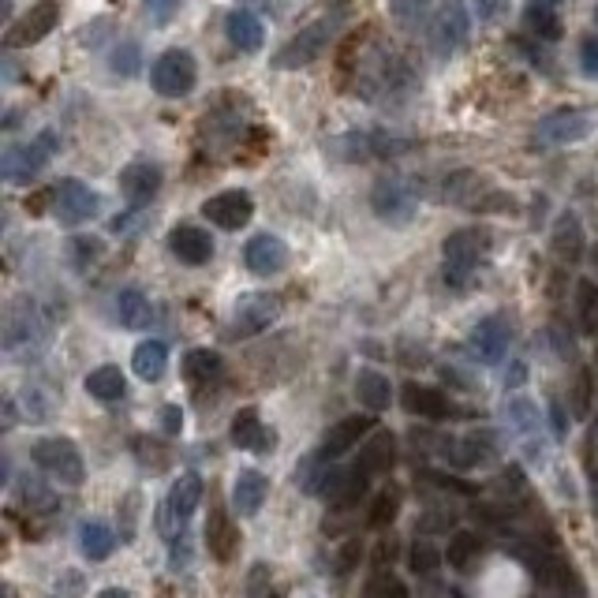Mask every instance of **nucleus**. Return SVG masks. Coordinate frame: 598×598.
Returning <instances> with one entry per match:
<instances>
[{
	"mask_svg": "<svg viewBox=\"0 0 598 598\" xmlns=\"http://www.w3.org/2000/svg\"><path fill=\"white\" fill-rule=\"evenodd\" d=\"M60 139L53 131H42V135H34L30 143H19L12 146L8 154H4V180H12V184H27L34 180L38 172L49 165V157L57 154Z\"/></svg>",
	"mask_w": 598,
	"mask_h": 598,
	"instance_id": "nucleus-1",
	"label": "nucleus"
},
{
	"mask_svg": "<svg viewBox=\"0 0 598 598\" xmlns=\"http://www.w3.org/2000/svg\"><path fill=\"white\" fill-rule=\"evenodd\" d=\"M483 251H486V232H479V228H460V232H453V236L442 243L445 281H449V285H464L471 273H475V266H479Z\"/></svg>",
	"mask_w": 598,
	"mask_h": 598,
	"instance_id": "nucleus-2",
	"label": "nucleus"
},
{
	"mask_svg": "<svg viewBox=\"0 0 598 598\" xmlns=\"http://www.w3.org/2000/svg\"><path fill=\"white\" fill-rule=\"evenodd\" d=\"M49 206H53V217H57L60 225H83L90 217L98 214V195L83 184V180H57V184L49 187Z\"/></svg>",
	"mask_w": 598,
	"mask_h": 598,
	"instance_id": "nucleus-3",
	"label": "nucleus"
},
{
	"mask_svg": "<svg viewBox=\"0 0 598 598\" xmlns=\"http://www.w3.org/2000/svg\"><path fill=\"white\" fill-rule=\"evenodd\" d=\"M30 456H34L38 468H45L64 486H79L86 479L83 456H79V449L68 438H42V442L30 449Z\"/></svg>",
	"mask_w": 598,
	"mask_h": 598,
	"instance_id": "nucleus-4",
	"label": "nucleus"
},
{
	"mask_svg": "<svg viewBox=\"0 0 598 598\" xmlns=\"http://www.w3.org/2000/svg\"><path fill=\"white\" fill-rule=\"evenodd\" d=\"M195 57L187 49H165L150 68V83L161 98H184L187 90L195 86Z\"/></svg>",
	"mask_w": 598,
	"mask_h": 598,
	"instance_id": "nucleus-5",
	"label": "nucleus"
},
{
	"mask_svg": "<svg viewBox=\"0 0 598 598\" xmlns=\"http://www.w3.org/2000/svg\"><path fill=\"white\" fill-rule=\"evenodd\" d=\"M468 8L464 0H442V8H434V19H430V45L438 57H449L460 45L468 42Z\"/></svg>",
	"mask_w": 598,
	"mask_h": 598,
	"instance_id": "nucleus-6",
	"label": "nucleus"
},
{
	"mask_svg": "<svg viewBox=\"0 0 598 598\" xmlns=\"http://www.w3.org/2000/svg\"><path fill=\"white\" fill-rule=\"evenodd\" d=\"M199 498H202L199 475H180V479L172 483L169 498H165V509H161V531H165V535L184 531V524L191 520V513L199 509Z\"/></svg>",
	"mask_w": 598,
	"mask_h": 598,
	"instance_id": "nucleus-7",
	"label": "nucleus"
},
{
	"mask_svg": "<svg viewBox=\"0 0 598 598\" xmlns=\"http://www.w3.org/2000/svg\"><path fill=\"white\" fill-rule=\"evenodd\" d=\"M527 569L535 572V580H539L546 591H554V595H580L584 591V584H580V576H576V569H572L565 557L557 554H524Z\"/></svg>",
	"mask_w": 598,
	"mask_h": 598,
	"instance_id": "nucleus-8",
	"label": "nucleus"
},
{
	"mask_svg": "<svg viewBox=\"0 0 598 598\" xmlns=\"http://www.w3.org/2000/svg\"><path fill=\"white\" fill-rule=\"evenodd\" d=\"M371 202H374V214L382 217V221H393V225H408L415 214V191L404 184V180H397V176L378 180Z\"/></svg>",
	"mask_w": 598,
	"mask_h": 598,
	"instance_id": "nucleus-9",
	"label": "nucleus"
},
{
	"mask_svg": "<svg viewBox=\"0 0 598 598\" xmlns=\"http://www.w3.org/2000/svg\"><path fill=\"white\" fill-rule=\"evenodd\" d=\"M251 214H255V202L247 191H221V195L202 202V217H210V225L225 228V232L243 228L251 221Z\"/></svg>",
	"mask_w": 598,
	"mask_h": 598,
	"instance_id": "nucleus-10",
	"label": "nucleus"
},
{
	"mask_svg": "<svg viewBox=\"0 0 598 598\" xmlns=\"http://www.w3.org/2000/svg\"><path fill=\"white\" fill-rule=\"evenodd\" d=\"M595 128V116L591 113H580V109H565V113H554L546 116L535 131V139L539 143H550V146H565V143H580L587 139Z\"/></svg>",
	"mask_w": 598,
	"mask_h": 598,
	"instance_id": "nucleus-11",
	"label": "nucleus"
},
{
	"mask_svg": "<svg viewBox=\"0 0 598 598\" xmlns=\"http://www.w3.org/2000/svg\"><path fill=\"white\" fill-rule=\"evenodd\" d=\"M57 19H60L57 4H53V0H42V4H34L23 19H15L12 27H8V34H4V42L12 45V49H23V45L42 42L45 34L57 27Z\"/></svg>",
	"mask_w": 598,
	"mask_h": 598,
	"instance_id": "nucleus-12",
	"label": "nucleus"
},
{
	"mask_svg": "<svg viewBox=\"0 0 598 598\" xmlns=\"http://www.w3.org/2000/svg\"><path fill=\"white\" fill-rule=\"evenodd\" d=\"M281 303L266 292H255V296H243L236 303V314H232V337H255L262 329H270V322L277 318Z\"/></svg>",
	"mask_w": 598,
	"mask_h": 598,
	"instance_id": "nucleus-13",
	"label": "nucleus"
},
{
	"mask_svg": "<svg viewBox=\"0 0 598 598\" xmlns=\"http://www.w3.org/2000/svg\"><path fill=\"white\" fill-rule=\"evenodd\" d=\"M400 143L385 139L378 131H348V135H337L329 139V150L341 157V161H374V157L393 154Z\"/></svg>",
	"mask_w": 598,
	"mask_h": 598,
	"instance_id": "nucleus-14",
	"label": "nucleus"
},
{
	"mask_svg": "<svg viewBox=\"0 0 598 598\" xmlns=\"http://www.w3.org/2000/svg\"><path fill=\"white\" fill-rule=\"evenodd\" d=\"M326 34H329V23H314V27L299 30L296 38L273 57V68H285V72H292V68H307V64L318 60V53L326 49Z\"/></svg>",
	"mask_w": 598,
	"mask_h": 598,
	"instance_id": "nucleus-15",
	"label": "nucleus"
},
{
	"mask_svg": "<svg viewBox=\"0 0 598 598\" xmlns=\"http://www.w3.org/2000/svg\"><path fill=\"white\" fill-rule=\"evenodd\" d=\"M169 251L184 266H206L210 258H214V240H210V232L199 225H176L169 232Z\"/></svg>",
	"mask_w": 598,
	"mask_h": 598,
	"instance_id": "nucleus-16",
	"label": "nucleus"
},
{
	"mask_svg": "<svg viewBox=\"0 0 598 598\" xmlns=\"http://www.w3.org/2000/svg\"><path fill=\"white\" fill-rule=\"evenodd\" d=\"M243 262H247V270L258 273V277H273V273H281L288 266V247L285 240L262 232V236H255V240L243 247Z\"/></svg>",
	"mask_w": 598,
	"mask_h": 598,
	"instance_id": "nucleus-17",
	"label": "nucleus"
},
{
	"mask_svg": "<svg viewBox=\"0 0 598 598\" xmlns=\"http://www.w3.org/2000/svg\"><path fill=\"white\" fill-rule=\"evenodd\" d=\"M120 191L131 206H146L161 191V169L154 161H131L128 169L120 172Z\"/></svg>",
	"mask_w": 598,
	"mask_h": 598,
	"instance_id": "nucleus-18",
	"label": "nucleus"
},
{
	"mask_svg": "<svg viewBox=\"0 0 598 598\" xmlns=\"http://www.w3.org/2000/svg\"><path fill=\"white\" fill-rule=\"evenodd\" d=\"M509 322L501 318V314H490L483 318L479 326L471 329V352L483 359V363H498L505 356V348H509Z\"/></svg>",
	"mask_w": 598,
	"mask_h": 598,
	"instance_id": "nucleus-19",
	"label": "nucleus"
},
{
	"mask_svg": "<svg viewBox=\"0 0 598 598\" xmlns=\"http://www.w3.org/2000/svg\"><path fill=\"white\" fill-rule=\"evenodd\" d=\"M228 438H232L236 449H251V453H266V449H273V430L262 427L258 408H240V412L232 415Z\"/></svg>",
	"mask_w": 598,
	"mask_h": 598,
	"instance_id": "nucleus-20",
	"label": "nucleus"
},
{
	"mask_svg": "<svg viewBox=\"0 0 598 598\" xmlns=\"http://www.w3.org/2000/svg\"><path fill=\"white\" fill-rule=\"evenodd\" d=\"M367 430H371V419H367V415H348V419H341V423L326 434V442H322L318 456H322V460H333V456L356 449L359 438H363Z\"/></svg>",
	"mask_w": 598,
	"mask_h": 598,
	"instance_id": "nucleus-21",
	"label": "nucleus"
},
{
	"mask_svg": "<svg viewBox=\"0 0 598 598\" xmlns=\"http://www.w3.org/2000/svg\"><path fill=\"white\" fill-rule=\"evenodd\" d=\"M266 494H270V483H266L262 471H240L236 483H232V509L240 516H255Z\"/></svg>",
	"mask_w": 598,
	"mask_h": 598,
	"instance_id": "nucleus-22",
	"label": "nucleus"
},
{
	"mask_svg": "<svg viewBox=\"0 0 598 598\" xmlns=\"http://www.w3.org/2000/svg\"><path fill=\"white\" fill-rule=\"evenodd\" d=\"M550 247H554V255L561 262H580L584 255V225H580V217L576 214H561L554 225V236H550Z\"/></svg>",
	"mask_w": 598,
	"mask_h": 598,
	"instance_id": "nucleus-23",
	"label": "nucleus"
},
{
	"mask_svg": "<svg viewBox=\"0 0 598 598\" xmlns=\"http://www.w3.org/2000/svg\"><path fill=\"white\" fill-rule=\"evenodd\" d=\"M206 546H210V557L214 561H232V554H236V546H240V531L232 527V520H228L221 509H214L210 513V520H206Z\"/></svg>",
	"mask_w": 598,
	"mask_h": 598,
	"instance_id": "nucleus-24",
	"label": "nucleus"
},
{
	"mask_svg": "<svg viewBox=\"0 0 598 598\" xmlns=\"http://www.w3.org/2000/svg\"><path fill=\"white\" fill-rule=\"evenodd\" d=\"M225 34H228V42L236 45L240 53H255L258 45H262V38H266L262 19H258L255 12H247V8H236V12L228 15Z\"/></svg>",
	"mask_w": 598,
	"mask_h": 598,
	"instance_id": "nucleus-25",
	"label": "nucleus"
},
{
	"mask_svg": "<svg viewBox=\"0 0 598 598\" xmlns=\"http://www.w3.org/2000/svg\"><path fill=\"white\" fill-rule=\"evenodd\" d=\"M400 400H404V408L412 415H427V419H445L449 415V400L438 389H430V385H404Z\"/></svg>",
	"mask_w": 598,
	"mask_h": 598,
	"instance_id": "nucleus-26",
	"label": "nucleus"
},
{
	"mask_svg": "<svg viewBox=\"0 0 598 598\" xmlns=\"http://www.w3.org/2000/svg\"><path fill=\"white\" fill-rule=\"evenodd\" d=\"M393 460H397V442H393V434L382 430V434L367 438L363 453H359V468L367 471V475H378V471L393 468Z\"/></svg>",
	"mask_w": 598,
	"mask_h": 598,
	"instance_id": "nucleus-27",
	"label": "nucleus"
},
{
	"mask_svg": "<svg viewBox=\"0 0 598 598\" xmlns=\"http://www.w3.org/2000/svg\"><path fill=\"white\" fill-rule=\"evenodd\" d=\"M131 367H135V374L143 382H157L165 374V367H169V348L161 341H143L135 348V356H131Z\"/></svg>",
	"mask_w": 598,
	"mask_h": 598,
	"instance_id": "nucleus-28",
	"label": "nucleus"
},
{
	"mask_svg": "<svg viewBox=\"0 0 598 598\" xmlns=\"http://www.w3.org/2000/svg\"><path fill=\"white\" fill-rule=\"evenodd\" d=\"M86 393L94 400H120L124 393H128V382H124V371L120 367H113V363H105V367H98V371H90V378H86Z\"/></svg>",
	"mask_w": 598,
	"mask_h": 598,
	"instance_id": "nucleus-29",
	"label": "nucleus"
},
{
	"mask_svg": "<svg viewBox=\"0 0 598 598\" xmlns=\"http://www.w3.org/2000/svg\"><path fill=\"white\" fill-rule=\"evenodd\" d=\"M116 318H120V326H128V329L150 326V318H154L150 299H146L139 288H124V292L116 296Z\"/></svg>",
	"mask_w": 598,
	"mask_h": 598,
	"instance_id": "nucleus-30",
	"label": "nucleus"
},
{
	"mask_svg": "<svg viewBox=\"0 0 598 598\" xmlns=\"http://www.w3.org/2000/svg\"><path fill=\"white\" fill-rule=\"evenodd\" d=\"M356 393H359V400H363V408H371V412H385V408H389V400H393V385H389V378L378 374V371H359Z\"/></svg>",
	"mask_w": 598,
	"mask_h": 598,
	"instance_id": "nucleus-31",
	"label": "nucleus"
},
{
	"mask_svg": "<svg viewBox=\"0 0 598 598\" xmlns=\"http://www.w3.org/2000/svg\"><path fill=\"white\" fill-rule=\"evenodd\" d=\"M79 546H83V554L90 557V561H105L116 546L113 527L101 524V520H86V524L79 527Z\"/></svg>",
	"mask_w": 598,
	"mask_h": 598,
	"instance_id": "nucleus-32",
	"label": "nucleus"
},
{
	"mask_svg": "<svg viewBox=\"0 0 598 598\" xmlns=\"http://www.w3.org/2000/svg\"><path fill=\"white\" fill-rule=\"evenodd\" d=\"M15 498L23 501L27 509H38V513H53L60 501L57 494L42 483V479H34V475H23L19 483H15Z\"/></svg>",
	"mask_w": 598,
	"mask_h": 598,
	"instance_id": "nucleus-33",
	"label": "nucleus"
},
{
	"mask_svg": "<svg viewBox=\"0 0 598 598\" xmlns=\"http://www.w3.org/2000/svg\"><path fill=\"white\" fill-rule=\"evenodd\" d=\"M184 371H187V378H191L195 385L210 382V378H217V374H221V356H217V352H210V348H195V352H187Z\"/></svg>",
	"mask_w": 598,
	"mask_h": 598,
	"instance_id": "nucleus-34",
	"label": "nucleus"
},
{
	"mask_svg": "<svg viewBox=\"0 0 598 598\" xmlns=\"http://www.w3.org/2000/svg\"><path fill=\"white\" fill-rule=\"evenodd\" d=\"M527 30L535 34V38H542V42H557L561 34H565V27H561V19H557L550 8H539V4H531L524 15Z\"/></svg>",
	"mask_w": 598,
	"mask_h": 598,
	"instance_id": "nucleus-35",
	"label": "nucleus"
},
{
	"mask_svg": "<svg viewBox=\"0 0 598 598\" xmlns=\"http://www.w3.org/2000/svg\"><path fill=\"white\" fill-rule=\"evenodd\" d=\"M498 456V445H494V434H468L460 449H456V460L460 464H486Z\"/></svg>",
	"mask_w": 598,
	"mask_h": 598,
	"instance_id": "nucleus-36",
	"label": "nucleus"
},
{
	"mask_svg": "<svg viewBox=\"0 0 598 598\" xmlns=\"http://www.w3.org/2000/svg\"><path fill=\"white\" fill-rule=\"evenodd\" d=\"M576 314H580V329L598 333V285L595 281H580L576 285Z\"/></svg>",
	"mask_w": 598,
	"mask_h": 598,
	"instance_id": "nucleus-37",
	"label": "nucleus"
},
{
	"mask_svg": "<svg viewBox=\"0 0 598 598\" xmlns=\"http://www.w3.org/2000/svg\"><path fill=\"white\" fill-rule=\"evenodd\" d=\"M434 0H389V15L397 19L404 30H415L430 15Z\"/></svg>",
	"mask_w": 598,
	"mask_h": 598,
	"instance_id": "nucleus-38",
	"label": "nucleus"
},
{
	"mask_svg": "<svg viewBox=\"0 0 598 598\" xmlns=\"http://www.w3.org/2000/svg\"><path fill=\"white\" fill-rule=\"evenodd\" d=\"M475 554H479V539H475L471 531H456L453 539H449V546H445V561H449L453 569H468Z\"/></svg>",
	"mask_w": 598,
	"mask_h": 598,
	"instance_id": "nucleus-39",
	"label": "nucleus"
},
{
	"mask_svg": "<svg viewBox=\"0 0 598 598\" xmlns=\"http://www.w3.org/2000/svg\"><path fill=\"white\" fill-rule=\"evenodd\" d=\"M591 393H595V378L584 367V371H576V382H572V415L576 419H584L591 412Z\"/></svg>",
	"mask_w": 598,
	"mask_h": 598,
	"instance_id": "nucleus-40",
	"label": "nucleus"
},
{
	"mask_svg": "<svg viewBox=\"0 0 598 598\" xmlns=\"http://www.w3.org/2000/svg\"><path fill=\"white\" fill-rule=\"evenodd\" d=\"M397 490H378L371 501V527H389L393 524V516H397Z\"/></svg>",
	"mask_w": 598,
	"mask_h": 598,
	"instance_id": "nucleus-41",
	"label": "nucleus"
},
{
	"mask_svg": "<svg viewBox=\"0 0 598 598\" xmlns=\"http://www.w3.org/2000/svg\"><path fill=\"white\" fill-rule=\"evenodd\" d=\"M143 8L154 27H165V23H172L180 15V0H143Z\"/></svg>",
	"mask_w": 598,
	"mask_h": 598,
	"instance_id": "nucleus-42",
	"label": "nucleus"
},
{
	"mask_svg": "<svg viewBox=\"0 0 598 598\" xmlns=\"http://www.w3.org/2000/svg\"><path fill=\"white\" fill-rule=\"evenodd\" d=\"M442 565V554L430 546V542H415L412 546V569L415 572H434Z\"/></svg>",
	"mask_w": 598,
	"mask_h": 598,
	"instance_id": "nucleus-43",
	"label": "nucleus"
},
{
	"mask_svg": "<svg viewBox=\"0 0 598 598\" xmlns=\"http://www.w3.org/2000/svg\"><path fill=\"white\" fill-rule=\"evenodd\" d=\"M367 598H412V595H408L404 580H397V576H378L371 584V591H367Z\"/></svg>",
	"mask_w": 598,
	"mask_h": 598,
	"instance_id": "nucleus-44",
	"label": "nucleus"
},
{
	"mask_svg": "<svg viewBox=\"0 0 598 598\" xmlns=\"http://www.w3.org/2000/svg\"><path fill=\"white\" fill-rule=\"evenodd\" d=\"M113 72H124V75L139 72V49H135V45H124V49H116V53H113Z\"/></svg>",
	"mask_w": 598,
	"mask_h": 598,
	"instance_id": "nucleus-45",
	"label": "nucleus"
},
{
	"mask_svg": "<svg viewBox=\"0 0 598 598\" xmlns=\"http://www.w3.org/2000/svg\"><path fill=\"white\" fill-rule=\"evenodd\" d=\"M580 64H584L587 75L598 79V38H587V42L580 45Z\"/></svg>",
	"mask_w": 598,
	"mask_h": 598,
	"instance_id": "nucleus-46",
	"label": "nucleus"
},
{
	"mask_svg": "<svg viewBox=\"0 0 598 598\" xmlns=\"http://www.w3.org/2000/svg\"><path fill=\"white\" fill-rule=\"evenodd\" d=\"M161 430H165V434H180V430H184V412H180L176 404H165V412H161Z\"/></svg>",
	"mask_w": 598,
	"mask_h": 598,
	"instance_id": "nucleus-47",
	"label": "nucleus"
},
{
	"mask_svg": "<svg viewBox=\"0 0 598 598\" xmlns=\"http://www.w3.org/2000/svg\"><path fill=\"white\" fill-rule=\"evenodd\" d=\"M509 415H513V423H520L524 430L535 427V412H531V404H527V400H513V404H509Z\"/></svg>",
	"mask_w": 598,
	"mask_h": 598,
	"instance_id": "nucleus-48",
	"label": "nucleus"
},
{
	"mask_svg": "<svg viewBox=\"0 0 598 598\" xmlns=\"http://www.w3.org/2000/svg\"><path fill=\"white\" fill-rule=\"evenodd\" d=\"M359 561V542H348L341 550V561H337V572H348Z\"/></svg>",
	"mask_w": 598,
	"mask_h": 598,
	"instance_id": "nucleus-49",
	"label": "nucleus"
},
{
	"mask_svg": "<svg viewBox=\"0 0 598 598\" xmlns=\"http://www.w3.org/2000/svg\"><path fill=\"white\" fill-rule=\"evenodd\" d=\"M247 8H262V12H281V4L285 0H243Z\"/></svg>",
	"mask_w": 598,
	"mask_h": 598,
	"instance_id": "nucleus-50",
	"label": "nucleus"
},
{
	"mask_svg": "<svg viewBox=\"0 0 598 598\" xmlns=\"http://www.w3.org/2000/svg\"><path fill=\"white\" fill-rule=\"evenodd\" d=\"M98 598H128V595H124V591H120V587H109V591H101Z\"/></svg>",
	"mask_w": 598,
	"mask_h": 598,
	"instance_id": "nucleus-51",
	"label": "nucleus"
},
{
	"mask_svg": "<svg viewBox=\"0 0 598 598\" xmlns=\"http://www.w3.org/2000/svg\"><path fill=\"white\" fill-rule=\"evenodd\" d=\"M527 4H539V8H554V4H561V0H527Z\"/></svg>",
	"mask_w": 598,
	"mask_h": 598,
	"instance_id": "nucleus-52",
	"label": "nucleus"
},
{
	"mask_svg": "<svg viewBox=\"0 0 598 598\" xmlns=\"http://www.w3.org/2000/svg\"><path fill=\"white\" fill-rule=\"evenodd\" d=\"M591 262H595V270H598V247H595V255H591Z\"/></svg>",
	"mask_w": 598,
	"mask_h": 598,
	"instance_id": "nucleus-53",
	"label": "nucleus"
}]
</instances>
